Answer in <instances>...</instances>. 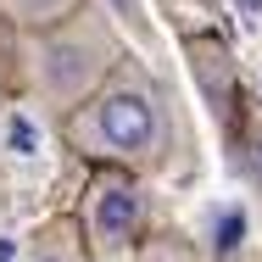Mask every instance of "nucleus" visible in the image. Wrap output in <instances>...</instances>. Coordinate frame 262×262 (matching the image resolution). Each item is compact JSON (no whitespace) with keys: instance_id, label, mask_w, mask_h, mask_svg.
Segmentation results:
<instances>
[{"instance_id":"f257e3e1","label":"nucleus","mask_w":262,"mask_h":262,"mask_svg":"<svg viewBox=\"0 0 262 262\" xmlns=\"http://www.w3.org/2000/svg\"><path fill=\"white\" fill-rule=\"evenodd\" d=\"M61 140L73 157H84L90 167H128V173H162L173 162V101L140 61H117L112 78L78 112L61 117Z\"/></svg>"},{"instance_id":"f03ea898","label":"nucleus","mask_w":262,"mask_h":262,"mask_svg":"<svg viewBox=\"0 0 262 262\" xmlns=\"http://www.w3.org/2000/svg\"><path fill=\"white\" fill-rule=\"evenodd\" d=\"M23 61H28V90L45 101L56 123L67 112L90 101L112 78V67L123 61V39L117 28L106 23V11L95 0H84L78 11H67L51 28H34L28 45H23Z\"/></svg>"},{"instance_id":"7ed1b4c3","label":"nucleus","mask_w":262,"mask_h":262,"mask_svg":"<svg viewBox=\"0 0 262 262\" xmlns=\"http://www.w3.org/2000/svg\"><path fill=\"white\" fill-rule=\"evenodd\" d=\"M145 184L128 167H90L84 184V234L95 262H128L145 240Z\"/></svg>"},{"instance_id":"20e7f679","label":"nucleus","mask_w":262,"mask_h":262,"mask_svg":"<svg viewBox=\"0 0 262 262\" xmlns=\"http://www.w3.org/2000/svg\"><path fill=\"white\" fill-rule=\"evenodd\" d=\"M184 56H190V73H195L207 106L223 117V128H234V117H240V67H234V51L217 34H184Z\"/></svg>"},{"instance_id":"39448f33","label":"nucleus","mask_w":262,"mask_h":262,"mask_svg":"<svg viewBox=\"0 0 262 262\" xmlns=\"http://www.w3.org/2000/svg\"><path fill=\"white\" fill-rule=\"evenodd\" d=\"M28 262H95L90 257L84 217L78 212H56L51 223H39L34 240H28Z\"/></svg>"},{"instance_id":"423d86ee","label":"nucleus","mask_w":262,"mask_h":262,"mask_svg":"<svg viewBox=\"0 0 262 262\" xmlns=\"http://www.w3.org/2000/svg\"><path fill=\"white\" fill-rule=\"evenodd\" d=\"M84 0H0V11L11 17V28H23V34H34V28H51L61 23L67 11H78Z\"/></svg>"},{"instance_id":"0eeeda50","label":"nucleus","mask_w":262,"mask_h":262,"mask_svg":"<svg viewBox=\"0 0 262 262\" xmlns=\"http://www.w3.org/2000/svg\"><path fill=\"white\" fill-rule=\"evenodd\" d=\"M134 262H207L184 234H145L140 240V251H134Z\"/></svg>"},{"instance_id":"6e6552de","label":"nucleus","mask_w":262,"mask_h":262,"mask_svg":"<svg viewBox=\"0 0 262 262\" xmlns=\"http://www.w3.org/2000/svg\"><path fill=\"white\" fill-rule=\"evenodd\" d=\"M112 6H117V17L134 28V39H140V45H151V17H145V6H140V0H112Z\"/></svg>"}]
</instances>
